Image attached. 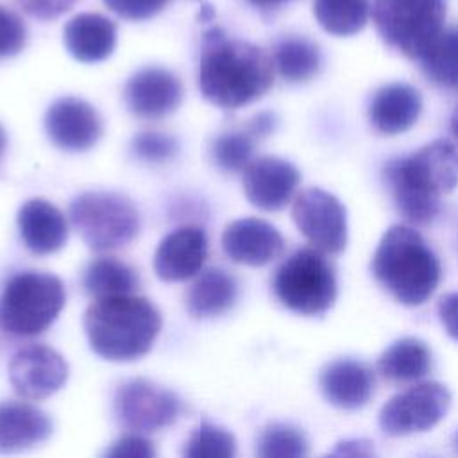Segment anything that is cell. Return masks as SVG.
<instances>
[{
    "instance_id": "obj_1",
    "label": "cell",
    "mask_w": 458,
    "mask_h": 458,
    "mask_svg": "<svg viewBox=\"0 0 458 458\" xmlns=\"http://www.w3.org/2000/svg\"><path fill=\"white\" fill-rule=\"evenodd\" d=\"M270 54L254 43L231 38L222 27L204 30L199 89L213 106L233 111L261 98L274 84Z\"/></svg>"
},
{
    "instance_id": "obj_2",
    "label": "cell",
    "mask_w": 458,
    "mask_h": 458,
    "mask_svg": "<svg viewBox=\"0 0 458 458\" xmlns=\"http://www.w3.org/2000/svg\"><path fill=\"white\" fill-rule=\"evenodd\" d=\"M399 213L415 225L433 222L440 197L458 184V148L435 140L410 156L394 157L383 168Z\"/></svg>"
},
{
    "instance_id": "obj_3",
    "label": "cell",
    "mask_w": 458,
    "mask_h": 458,
    "mask_svg": "<svg viewBox=\"0 0 458 458\" xmlns=\"http://www.w3.org/2000/svg\"><path fill=\"white\" fill-rule=\"evenodd\" d=\"M161 326L157 308L140 295L98 299L84 313L91 351L109 361L143 358L152 349Z\"/></svg>"
},
{
    "instance_id": "obj_4",
    "label": "cell",
    "mask_w": 458,
    "mask_h": 458,
    "mask_svg": "<svg viewBox=\"0 0 458 458\" xmlns=\"http://www.w3.org/2000/svg\"><path fill=\"white\" fill-rule=\"evenodd\" d=\"M372 274L395 301L404 306H419L437 290L442 268L419 231L408 225H392L376 247Z\"/></svg>"
},
{
    "instance_id": "obj_5",
    "label": "cell",
    "mask_w": 458,
    "mask_h": 458,
    "mask_svg": "<svg viewBox=\"0 0 458 458\" xmlns=\"http://www.w3.org/2000/svg\"><path fill=\"white\" fill-rule=\"evenodd\" d=\"M66 302L63 281L48 272L14 274L0 293V329L14 336L47 331Z\"/></svg>"
},
{
    "instance_id": "obj_6",
    "label": "cell",
    "mask_w": 458,
    "mask_h": 458,
    "mask_svg": "<svg viewBox=\"0 0 458 458\" xmlns=\"http://www.w3.org/2000/svg\"><path fill=\"white\" fill-rule=\"evenodd\" d=\"M272 290L290 311L317 317L335 304L336 276L322 252L313 247H301L277 267Z\"/></svg>"
},
{
    "instance_id": "obj_7",
    "label": "cell",
    "mask_w": 458,
    "mask_h": 458,
    "mask_svg": "<svg viewBox=\"0 0 458 458\" xmlns=\"http://www.w3.org/2000/svg\"><path fill=\"white\" fill-rule=\"evenodd\" d=\"M68 216L82 242L95 252L120 249L140 231L136 206L120 193L84 191L68 208Z\"/></svg>"
},
{
    "instance_id": "obj_8",
    "label": "cell",
    "mask_w": 458,
    "mask_h": 458,
    "mask_svg": "<svg viewBox=\"0 0 458 458\" xmlns=\"http://www.w3.org/2000/svg\"><path fill=\"white\" fill-rule=\"evenodd\" d=\"M445 0H374L379 38L399 54L420 59L444 30Z\"/></svg>"
},
{
    "instance_id": "obj_9",
    "label": "cell",
    "mask_w": 458,
    "mask_h": 458,
    "mask_svg": "<svg viewBox=\"0 0 458 458\" xmlns=\"http://www.w3.org/2000/svg\"><path fill=\"white\" fill-rule=\"evenodd\" d=\"M451 406L445 385L426 381L390 397L379 411V428L390 437L422 433L437 426Z\"/></svg>"
},
{
    "instance_id": "obj_10",
    "label": "cell",
    "mask_w": 458,
    "mask_h": 458,
    "mask_svg": "<svg viewBox=\"0 0 458 458\" xmlns=\"http://www.w3.org/2000/svg\"><path fill=\"white\" fill-rule=\"evenodd\" d=\"M113 404L118 422L134 433L168 428L182 411V403L174 392L143 377L122 383L114 392Z\"/></svg>"
},
{
    "instance_id": "obj_11",
    "label": "cell",
    "mask_w": 458,
    "mask_h": 458,
    "mask_svg": "<svg viewBox=\"0 0 458 458\" xmlns=\"http://www.w3.org/2000/svg\"><path fill=\"white\" fill-rule=\"evenodd\" d=\"M292 220L310 245L322 254H338L347 245L345 208L322 188H306L297 193Z\"/></svg>"
},
{
    "instance_id": "obj_12",
    "label": "cell",
    "mask_w": 458,
    "mask_h": 458,
    "mask_svg": "<svg viewBox=\"0 0 458 458\" xmlns=\"http://www.w3.org/2000/svg\"><path fill=\"white\" fill-rule=\"evenodd\" d=\"M66 379V360L47 345L23 347L9 361V381L25 399H45L61 390Z\"/></svg>"
},
{
    "instance_id": "obj_13",
    "label": "cell",
    "mask_w": 458,
    "mask_h": 458,
    "mask_svg": "<svg viewBox=\"0 0 458 458\" xmlns=\"http://www.w3.org/2000/svg\"><path fill=\"white\" fill-rule=\"evenodd\" d=\"M48 140L61 150L84 152L102 136V120L97 109L77 97L54 100L45 113Z\"/></svg>"
},
{
    "instance_id": "obj_14",
    "label": "cell",
    "mask_w": 458,
    "mask_h": 458,
    "mask_svg": "<svg viewBox=\"0 0 458 458\" xmlns=\"http://www.w3.org/2000/svg\"><path fill=\"white\" fill-rule=\"evenodd\" d=\"M184 89L181 79L161 66H145L134 72L123 86L127 109L143 120H159L174 113Z\"/></svg>"
},
{
    "instance_id": "obj_15",
    "label": "cell",
    "mask_w": 458,
    "mask_h": 458,
    "mask_svg": "<svg viewBox=\"0 0 458 458\" xmlns=\"http://www.w3.org/2000/svg\"><path fill=\"white\" fill-rule=\"evenodd\" d=\"M301 174L286 159L276 156L254 157L242 172V184L247 200L261 211H279L295 195Z\"/></svg>"
},
{
    "instance_id": "obj_16",
    "label": "cell",
    "mask_w": 458,
    "mask_h": 458,
    "mask_svg": "<svg viewBox=\"0 0 458 458\" xmlns=\"http://www.w3.org/2000/svg\"><path fill=\"white\" fill-rule=\"evenodd\" d=\"M209 254L208 234L199 225H181L168 233L154 254V270L161 281L177 283L202 272Z\"/></svg>"
},
{
    "instance_id": "obj_17",
    "label": "cell",
    "mask_w": 458,
    "mask_h": 458,
    "mask_svg": "<svg viewBox=\"0 0 458 458\" xmlns=\"http://www.w3.org/2000/svg\"><path fill=\"white\" fill-rule=\"evenodd\" d=\"M222 249L234 263L263 267L283 254L284 240L270 222L247 216L231 222L224 229Z\"/></svg>"
},
{
    "instance_id": "obj_18",
    "label": "cell",
    "mask_w": 458,
    "mask_h": 458,
    "mask_svg": "<svg viewBox=\"0 0 458 458\" xmlns=\"http://www.w3.org/2000/svg\"><path fill=\"white\" fill-rule=\"evenodd\" d=\"M18 231L23 245L36 256L61 250L68 240L66 216L45 199H30L18 211Z\"/></svg>"
},
{
    "instance_id": "obj_19",
    "label": "cell",
    "mask_w": 458,
    "mask_h": 458,
    "mask_svg": "<svg viewBox=\"0 0 458 458\" xmlns=\"http://www.w3.org/2000/svg\"><path fill=\"white\" fill-rule=\"evenodd\" d=\"M318 385L327 403L342 410H358L369 403L374 394V372L358 360H335L327 363Z\"/></svg>"
},
{
    "instance_id": "obj_20",
    "label": "cell",
    "mask_w": 458,
    "mask_h": 458,
    "mask_svg": "<svg viewBox=\"0 0 458 458\" xmlns=\"http://www.w3.org/2000/svg\"><path fill=\"white\" fill-rule=\"evenodd\" d=\"M52 435L50 417L23 401L0 403V453L13 454L43 444Z\"/></svg>"
},
{
    "instance_id": "obj_21",
    "label": "cell",
    "mask_w": 458,
    "mask_h": 458,
    "mask_svg": "<svg viewBox=\"0 0 458 458\" xmlns=\"http://www.w3.org/2000/svg\"><path fill=\"white\" fill-rule=\"evenodd\" d=\"M422 111L420 93L404 82L379 88L369 106V120L376 131L395 136L415 125Z\"/></svg>"
},
{
    "instance_id": "obj_22",
    "label": "cell",
    "mask_w": 458,
    "mask_h": 458,
    "mask_svg": "<svg viewBox=\"0 0 458 458\" xmlns=\"http://www.w3.org/2000/svg\"><path fill=\"white\" fill-rule=\"evenodd\" d=\"M63 43L68 54L81 63L107 59L116 45V25L98 13H79L63 29Z\"/></svg>"
},
{
    "instance_id": "obj_23",
    "label": "cell",
    "mask_w": 458,
    "mask_h": 458,
    "mask_svg": "<svg viewBox=\"0 0 458 458\" xmlns=\"http://www.w3.org/2000/svg\"><path fill=\"white\" fill-rule=\"evenodd\" d=\"M238 299L234 276L218 267L199 272L186 290V308L195 318H211L229 311Z\"/></svg>"
},
{
    "instance_id": "obj_24",
    "label": "cell",
    "mask_w": 458,
    "mask_h": 458,
    "mask_svg": "<svg viewBox=\"0 0 458 458\" xmlns=\"http://www.w3.org/2000/svg\"><path fill=\"white\" fill-rule=\"evenodd\" d=\"M433 356L429 347L419 338H401L388 345L379 360L377 372L390 383H413L431 372Z\"/></svg>"
},
{
    "instance_id": "obj_25",
    "label": "cell",
    "mask_w": 458,
    "mask_h": 458,
    "mask_svg": "<svg viewBox=\"0 0 458 458\" xmlns=\"http://www.w3.org/2000/svg\"><path fill=\"white\" fill-rule=\"evenodd\" d=\"M138 286L140 277L136 270L113 256L95 258L82 272V288L95 301L134 295Z\"/></svg>"
},
{
    "instance_id": "obj_26",
    "label": "cell",
    "mask_w": 458,
    "mask_h": 458,
    "mask_svg": "<svg viewBox=\"0 0 458 458\" xmlns=\"http://www.w3.org/2000/svg\"><path fill=\"white\" fill-rule=\"evenodd\" d=\"M272 63L276 72L288 82H306L313 79L322 64L318 47L302 36H284L272 45Z\"/></svg>"
},
{
    "instance_id": "obj_27",
    "label": "cell",
    "mask_w": 458,
    "mask_h": 458,
    "mask_svg": "<svg viewBox=\"0 0 458 458\" xmlns=\"http://www.w3.org/2000/svg\"><path fill=\"white\" fill-rule=\"evenodd\" d=\"M419 61L428 81L458 91V27L442 30Z\"/></svg>"
},
{
    "instance_id": "obj_28",
    "label": "cell",
    "mask_w": 458,
    "mask_h": 458,
    "mask_svg": "<svg viewBox=\"0 0 458 458\" xmlns=\"http://www.w3.org/2000/svg\"><path fill=\"white\" fill-rule=\"evenodd\" d=\"M313 14L318 25L333 36L358 34L369 21V0H315Z\"/></svg>"
},
{
    "instance_id": "obj_29",
    "label": "cell",
    "mask_w": 458,
    "mask_h": 458,
    "mask_svg": "<svg viewBox=\"0 0 458 458\" xmlns=\"http://www.w3.org/2000/svg\"><path fill=\"white\" fill-rule=\"evenodd\" d=\"M256 141L258 140L245 127L222 132L211 141V161L218 170L225 174L243 172L254 159Z\"/></svg>"
},
{
    "instance_id": "obj_30",
    "label": "cell",
    "mask_w": 458,
    "mask_h": 458,
    "mask_svg": "<svg viewBox=\"0 0 458 458\" xmlns=\"http://www.w3.org/2000/svg\"><path fill=\"white\" fill-rule=\"evenodd\" d=\"M310 444L306 435L284 422H274L261 429L256 442L258 458H308Z\"/></svg>"
},
{
    "instance_id": "obj_31",
    "label": "cell",
    "mask_w": 458,
    "mask_h": 458,
    "mask_svg": "<svg viewBox=\"0 0 458 458\" xmlns=\"http://www.w3.org/2000/svg\"><path fill=\"white\" fill-rule=\"evenodd\" d=\"M182 458H236V440L225 428L200 422L190 435Z\"/></svg>"
},
{
    "instance_id": "obj_32",
    "label": "cell",
    "mask_w": 458,
    "mask_h": 458,
    "mask_svg": "<svg viewBox=\"0 0 458 458\" xmlns=\"http://www.w3.org/2000/svg\"><path fill=\"white\" fill-rule=\"evenodd\" d=\"M131 148L140 161L150 165L168 163L179 152L177 140L170 134L157 131H143L136 134L131 141Z\"/></svg>"
},
{
    "instance_id": "obj_33",
    "label": "cell",
    "mask_w": 458,
    "mask_h": 458,
    "mask_svg": "<svg viewBox=\"0 0 458 458\" xmlns=\"http://www.w3.org/2000/svg\"><path fill=\"white\" fill-rule=\"evenodd\" d=\"M27 41L23 20L11 9L0 5V59L20 54Z\"/></svg>"
},
{
    "instance_id": "obj_34",
    "label": "cell",
    "mask_w": 458,
    "mask_h": 458,
    "mask_svg": "<svg viewBox=\"0 0 458 458\" xmlns=\"http://www.w3.org/2000/svg\"><path fill=\"white\" fill-rule=\"evenodd\" d=\"M104 5L123 20L141 21L161 13L170 0H102Z\"/></svg>"
},
{
    "instance_id": "obj_35",
    "label": "cell",
    "mask_w": 458,
    "mask_h": 458,
    "mask_svg": "<svg viewBox=\"0 0 458 458\" xmlns=\"http://www.w3.org/2000/svg\"><path fill=\"white\" fill-rule=\"evenodd\" d=\"M100 458H156L154 444L138 433L116 438Z\"/></svg>"
},
{
    "instance_id": "obj_36",
    "label": "cell",
    "mask_w": 458,
    "mask_h": 458,
    "mask_svg": "<svg viewBox=\"0 0 458 458\" xmlns=\"http://www.w3.org/2000/svg\"><path fill=\"white\" fill-rule=\"evenodd\" d=\"M23 13L38 20H52L68 13L79 0H16Z\"/></svg>"
},
{
    "instance_id": "obj_37",
    "label": "cell",
    "mask_w": 458,
    "mask_h": 458,
    "mask_svg": "<svg viewBox=\"0 0 458 458\" xmlns=\"http://www.w3.org/2000/svg\"><path fill=\"white\" fill-rule=\"evenodd\" d=\"M320 458H377L376 447L367 438L340 440L327 454Z\"/></svg>"
},
{
    "instance_id": "obj_38",
    "label": "cell",
    "mask_w": 458,
    "mask_h": 458,
    "mask_svg": "<svg viewBox=\"0 0 458 458\" xmlns=\"http://www.w3.org/2000/svg\"><path fill=\"white\" fill-rule=\"evenodd\" d=\"M438 317L449 336L458 340V292L445 293L438 301Z\"/></svg>"
},
{
    "instance_id": "obj_39",
    "label": "cell",
    "mask_w": 458,
    "mask_h": 458,
    "mask_svg": "<svg viewBox=\"0 0 458 458\" xmlns=\"http://www.w3.org/2000/svg\"><path fill=\"white\" fill-rule=\"evenodd\" d=\"M276 123H277L276 114L270 113V111H263V113H258L256 116H252V118L245 123V129H247L256 140H259V138H267L268 134H272L274 129H276Z\"/></svg>"
},
{
    "instance_id": "obj_40",
    "label": "cell",
    "mask_w": 458,
    "mask_h": 458,
    "mask_svg": "<svg viewBox=\"0 0 458 458\" xmlns=\"http://www.w3.org/2000/svg\"><path fill=\"white\" fill-rule=\"evenodd\" d=\"M252 7H256L258 11L261 13H270V11H276L279 9L281 5H284L286 2L290 0H247Z\"/></svg>"
},
{
    "instance_id": "obj_41",
    "label": "cell",
    "mask_w": 458,
    "mask_h": 458,
    "mask_svg": "<svg viewBox=\"0 0 458 458\" xmlns=\"http://www.w3.org/2000/svg\"><path fill=\"white\" fill-rule=\"evenodd\" d=\"M213 7L211 5H202V11H200V14H199V20L200 21H211L213 20Z\"/></svg>"
},
{
    "instance_id": "obj_42",
    "label": "cell",
    "mask_w": 458,
    "mask_h": 458,
    "mask_svg": "<svg viewBox=\"0 0 458 458\" xmlns=\"http://www.w3.org/2000/svg\"><path fill=\"white\" fill-rule=\"evenodd\" d=\"M451 132H453V136L458 140V106L454 107L453 116H451Z\"/></svg>"
},
{
    "instance_id": "obj_43",
    "label": "cell",
    "mask_w": 458,
    "mask_h": 458,
    "mask_svg": "<svg viewBox=\"0 0 458 458\" xmlns=\"http://www.w3.org/2000/svg\"><path fill=\"white\" fill-rule=\"evenodd\" d=\"M5 148H7V134H5V129L0 125V161L5 154Z\"/></svg>"
},
{
    "instance_id": "obj_44",
    "label": "cell",
    "mask_w": 458,
    "mask_h": 458,
    "mask_svg": "<svg viewBox=\"0 0 458 458\" xmlns=\"http://www.w3.org/2000/svg\"><path fill=\"white\" fill-rule=\"evenodd\" d=\"M453 449H454L456 454H458V429H456L454 435H453Z\"/></svg>"
}]
</instances>
